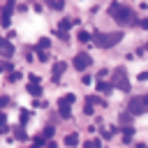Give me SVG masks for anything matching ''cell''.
<instances>
[{
	"label": "cell",
	"mask_w": 148,
	"mask_h": 148,
	"mask_svg": "<svg viewBox=\"0 0 148 148\" xmlns=\"http://www.w3.org/2000/svg\"><path fill=\"white\" fill-rule=\"evenodd\" d=\"M109 14H111V18H113L116 23H120V25H134V23H136V16H134V12H132L127 5L111 2V5H109Z\"/></svg>",
	"instance_id": "cell-1"
},
{
	"label": "cell",
	"mask_w": 148,
	"mask_h": 148,
	"mask_svg": "<svg viewBox=\"0 0 148 148\" xmlns=\"http://www.w3.org/2000/svg\"><path fill=\"white\" fill-rule=\"evenodd\" d=\"M90 39H92L99 49H111V46H116V44L123 39V32H95Z\"/></svg>",
	"instance_id": "cell-2"
},
{
	"label": "cell",
	"mask_w": 148,
	"mask_h": 148,
	"mask_svg": "<svg viewBox=\"0 0 148 148\" xmlns=\"http://www.w3.org/2000/svg\"><path fill=\"white\" fill-rule=\"evenodd\" d=\"M127 111L132 116H141L148 111V95H139V97H130V104H127Z\"/></svg>",
	"instance_id": "cell-3"
},
{
	"label": "cell",
	"mask_w": 148,
	"mask_h": 148,
	"mask_svg": "<svg viewBox=\"0 0 148 148\" xmlns=\"http://www.w3.org/2000/svg\"><path fill=\"white\" fill-rule=\"evenodd\" d=\"M113 88H118V90H123V92H130V81H127V72H125V67H116L113 69Z\"/></svg>",
	"instance_id": "cell-4"
},
{
	"label": "cell",
	"mask_w": 148,
	"mask_h": 148,
	"mask_svg": "<svg viewBox=\"0 0 148 148\" xmlns=\"http://www.w3.org/2000/svg\"><path fill=\"white\" fill-rule=\"evenodd\" d=\"M90 65H92V58H90L86 51H81V53L74 56V69H76V72H83V69H88Z\"/></svg>",
	"instance_id": "cell-5"
},
{
	"label": "cell",
	"mask_w": 148,
	"mask_h": 148,
	"mask_svg": "<svg viewBox=\"0 0 148 148\" xmlns=\"http://www.w3.org/2000/svg\"><path fill=\"white\" fill-rule=\"evenodd\" d=\"M12 12H14V0H9L5 7H2V14H0V23L5 28H9V18H12Z\"/></svg>",
	"instance_id": "cell-6"
},
{
	"label": "cell",
	"mask_w": 148,
	"mask_h": 148,
	"mask_svg": "<svg viewBox=\"0 0 148 148\" xmlns=\"http://www.w3.org/2000/svg\"><path fill=\"white\" fill-rule=\"evenodd\" d=\"M65 67H67V65H65V62H62V60H60V62H56V65H53V69H51V79H53V81H56V83H58V81H60V76H62V72H65Z\"/></svg>",
	"instance_id": "cell-7"
},
{
	"label": "cell",
	"mask_w": 148,
	"mask_h": 148,
	"mask_svg": "<svg viewBox=\"0 0 148 148\" xmlns=\"http://www.w3.org/2000/svg\"><path fill=\"white\" fill-rule=\"evenodd\" d=\"M0 53H2L5 58H12V56H14V46H12L7 39H2V37H0Z\"/></svg>",
	"instance_id": "cell-8"
},
{
	"label": "cell",
	"mask_w": 148,
	"mask_h": 148,
	"mask_svg": "<svg viewBox=\"0 0 148 148\" xmlns=\"http://www.w3.org/2000/svg\"><path fill=\"white\" fill-rule=\"evenodd\" d=\"M69 106H72V104H67V102H60V99H58V111H60V118H65V120H67V118H72V109H69Z\"/></svg>",
	"instance_id": "cell-9"
},
{
	"label": "cell",
	"mask_w": 148,
	"mask_h": 148,
	"mask_svg": "<svg viewBox=\"0 0 148 148\" xmlns=\"http://www.w3.org/2000/svg\"><path fill=\"white\" fill-rule=\"evenodd\" d=\"M97 90H99V92H111V90H113V83H109V81H97Z\"/></svg>",
	"instance_id": "cell-10"
},
{
	"label": "cell",
	"mask_w": 148,
	"mask_h": 148,
	"mask_svg": "<svg viewBox=\"0 0 148 148\" xmlns=\"http://www.w3.org/2000/svg\"><path fill=\"white\" fill-rule=\"evenodd\" d=\"M28 92H30L32 97H39V95H42V88H39V83H28Z\"/></svg>",
	"instance_id": "cell-11"
},
{
	"label": "cell",
	"mask_w": 148,
	"mask_h": 148,
	"mask_svg": "<svg viewBox=\"0 0 148 148\" xmlns=\"http://www.w3.org/2000/svg\"><path fill=\"white\" fill-rule=\"evenodd\" d=\"M132 136H134V127H123V141H125V143H130V141H132Z\"/></svg>",
	"instance_id": "cell-12"
},
{
	"label": "cell",
	"mask_w": 148,
	"mask_h": 148,
	"mask_svg": "<svg viewBox=\"0 0 148 148\" xmlns=\"http://www.w3.org/2000/svg\"><path fill=\"white\" fill-rule=\"evenodd\" d=\"M76 143H79V134L76 132H72V134L65 136V146H76Z\"/></svg>",
	"instance_id": "cell-13"
},
{
	"label": "cell",
	"mask_w": 148,
	"mask_h": 148,
	"mask_svg": "<svg viewBox=\"0 0 148 148\" xmlns=\"http://www.w3.org/2000/svg\"><path fill=\"white\" fill-rule=\"evenodd\" d=\"M72 23H74V21H69V18H62V21L58 23V30H60V32H67V30L72 28Z\"/></svg>",
	"instance_id": "cell-14"
},
{
	"label": "cell",
	"mask_w": 148,
	"mask_h": 148,
	"mask_svg": "<svg viewBox=\"0 0 148 148\" xmlns=\"http://www.w3.org/2000/svg\"><path fill=\"white\" fill-rule=\"evenodd\" d=\"M14 132H16V139H21V141H23V139H28V134H25V125H18Z\"/></svg>",
	"instance_id": "cell-15"
},
{
	"label": "cell",
	"mask_w": 148,
	"mask_h": 148,
	"mask_svg": "<svg viewBox=\"0 0 148 148\" xmlns=\"http://www.w3.org/2000/svg\"><path fill=\"white\" fill-rule=\"evenodd\" d=\"M7 132V116L0 111V134H5Z\"/></svg>",
	"instance_id": "cell-16"
},
{
	"label": "cell",
	"mask_w": 148,
	"mask_h": 148,
	"mask_svg": "<svg viewBox=\"0 0 148 148\" xmlns=\"http://www.w3.org/2000/svg\"><path fill=\"white\" fill-rule=\"evenodd\" d=\"M90 37H92V35H90V32H86V30H81V32H79V42H83V44H88V42H90Z\"/></svg>",
	"instance_id": "cell-17"
},
{
	"label": "cell",
	"mask_w": 148,
	"mask_h": 148,
	"mask_svg": "<svg viewBox=\"0 0 148 148\" xmlns=\"http://www.w3.org/2000/svg\"><path fill=\"white\" fill-rule=\"evenodd\" d=\"M49 46H51V42H49L46 37H42V39L37 42V49H44V51H49Z\"/></svg>",
	"instance_id": "cell-18"
},
{
	"label": "cell",
	"mask_w": 148,
	"mask_h": 148,
	"mask_svg": "<svg viewBox=\"0 0 148 148\" xmlns=\"http://www.w3.org/2000/svg\"><path fill=\"white\" fill-rule=\"evenodd\" d=\"M30 116H32L30 111H25V109H21V118H18V120H21V125H25V123L30 120Z\"/></svg>",
	"instance_id": "cell-19"
},
{
	"label": "cell",
	"mask_w": 148,
	"mask_h": 148,
	"mask_svg": "<svg viewBox=\"0 0 148 148\" xmlns=\"http://www.w3.org/2000/svg\"><path fill=\"white\" fill-rule=\"evenodd\" d=\"M42 136H44V139H51V136H53V125H46V127L42 130Z\"/></svg>",
	"instance_id": "cell-20"
},
{
	"label": "cell",
	"mask_w": 148,
	"mask_h": 148,
	"mask_svg": "<svg viewBox=\"0 0 148 148\" xmlns=\"http://www.w3.org/2000/svg\"><path fill=\"white\" fill-rule=\"evenodd\" d=\"M132 118H134V116H132L130 111H127V113H123V116H120V125H127V123H132Z\"/></svg>",
	"instance_id": "cell-21"
},
{
	"label": "cell",
	"mask_w": 148,
	"mask_h": 148,
	"mask_svg": "<svg viewBox=\"0 0 148 148\" xmlns=\"http://www.w3.org/2000/svg\"><path fill=\"white\" fill-rule=\"evenodd\" d=\"M74 99H76V97H74L72 92H67V95H62V97H60V102H67V104H74Z\"/></svg>",
	"instance_id": "cell-22"
},
{
	"label": "cell",
	"mask_w": 148,
	"mask_h": 148,
	"mask_svg": "<svg viewBox=\"0 0 148 148\" xmlns=\"http://www.w3.org/2000/svg\"><path fill=\"white\" fill-rule=\"evenodd\" d=\"M53 9H62V0H49Z\"/></svg>",
	"instance_id": "cell-23"
},
{
	"label": "cell",
	"mask_w": 148,
	"mask_h": 148,
	"mask_svg": "<svg viewBox=\"0 0 148 148\" xmlns=\"http://www.w3.org/2000/svg\"><path fill=\"white\" fill-rule=\"evenodd\" d=\"M9 104H12L9 97H0V109H5V106H9Z\"/></svg>",
	"instance_id": "cell-24"
},
{
	"label": "cell",
	"mask_w": 148,
	"mask_h": 148,
	"mask_svg": "<svg viewBox=\"0 0 148 148\" xmlns=\"http://www.w3.org/2000/svg\"><path fill=\"white\" fill-rule=\"evenodd\" d=\"M18 79H21V74H18V72H12V74H9V81H12V83H16Z\"/></svg>",
	"instance_id": "cell-25"
},
{
	"label": "cell",
	"mask_w": 148,
	"mask_h": 148,
	"mask_svg": "<svg viewBox=\"0 0 148 148\" xmlns=\"http://www.w3.org/2000/svg\"><path fill=\"white\" fill-rule=\"evenodd\" d=\"M7 69H12V62H0V72H7Z\"/></svg>",
	"instance_id": "cell-26"
},
{
	"label": "cell",
	"mask_w": 148,
	"mask_h": 148,
	"mask_svg": "<svg viewBox=\"0 0 148 148\" xmlns=\"http://www.w3.org/2000/svg\"><path fill=\"white\" fill-rule=\"evenodd\" d=\"M28 79H30V83H39V76H37V74H30Z\"/></svg>",
	"instance_id": "cell-27"
},
{
	"label": "cell",
	"mask_w": 148,
	"mask_h": 148,
	"mask_svg": "<svg viewBox=\"0 0 148 148\" xmlns=\"http://www.w3.org/2000/svg\"><path fill=\"white\" fill-rule=\"evenodd\" d=\"M139 25H141L143 30H148V18H143V21H139Z\"/></svg>",
	"instance_id": "cell-28"
},
{
	"label": "cell",
	"mask_w": 148,
	"mask_h": 148,
	"mask_svg": "<svg viewBox=\"0 0 148 148\" xmlns=\"http://www.w3.org/2000/svg\"><path fill=\"white\" fill-rule=\"evenodd\" d=\"M139 81H148V72H143V74H139Z\"/></svg>",
	"instance_id": "cell-29"
}]
</instances>
